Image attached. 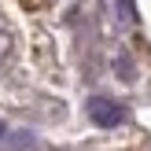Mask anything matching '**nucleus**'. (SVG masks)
Wrapping results in <instances>:
<instances>
[{
    "mask_svg": "<svg viewBox=\"0 0 151 151\" xmlns=\"http://www.w3.org/2000/svg\"><path fill=\"white\" fill-rule=\"evenodd\" d=\"M88 114H92V122L96 125H107V129H111V125H118V122H122V107H118V103H111V100H92V103H88Z\"/></svg>",
    "mask_w": 151,
    "mask_h": 151,
    "instance_id": "obj_1",
    "label": "nucleus"
},
{
    "mask_svg": "<svg viewBox=\"0 0 151 151\" xmlns=\"http://www.w3.org/2000/svg\"><path fill=\"white\" fill-rule=\"evenodd\" d=\"M0 129H4V125H0Z\"/></svg>",
    "mask_w": 151,
    "mask_h": 151,
    "instance_id": "obj_2",
    "label": "nucleus"
}]
</instances>
